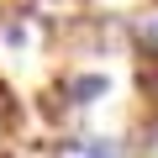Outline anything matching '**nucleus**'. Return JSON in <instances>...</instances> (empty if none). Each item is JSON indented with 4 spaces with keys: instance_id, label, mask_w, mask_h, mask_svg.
Listing matches in <instances>:
<instances>
[{
    "instance_id": "1",
    "label": "nucleus",
    "mask_w": 158,
    "mask_h": 158,
    "mask_svg": "<svg viewBox=\"0 0 158 158\" xmlns=\"http://www.w3.org/2000/svg\"><path fill=\"white\" fill-rule=\"evenodd\" d=\"M106 95H111V74H69V79H63V100L79 106V111L100 106Z\"/></svg>"
},
{
    "instance_id": "2",
    "label": "nucleus",
    "mask_w": 158,
    "mask_h": 158,
    "mask_svg": "<svg viewBox=\"0 0 158 158\" xmlns=\"http://www.w3.org/2000/svg\"><path fill=\"white\" fill-rule=\"evenodd\" d=\"M132 48L148 69H158V11H137L132 16Z\"/></svg>"
},
{
    "instance_id": "3",
    "label": "nucleus",
    "mask_w": 158,
    "mask_h": 158,
    "mask_svg": "<svg viewBox=\"0 0 158 158\" xmlns=\"http://www.w3.org/2000/svg\"><path fill=\"white\" fill-rule=\"evenodd\" d=\"M79 158H127V148L116 142V137H79V142H69Z\"/></svg>"
},
{
    "instance_id": "4",
    "label": "nucleus",
    "mask_w": 158,
    "mask_h": 158,
    "mask_svg": "<svg viewBox=\"0 0 158 158\" xmlns=\"http://www.w3.org/2000/svg\"><path fill=\"white\" fill-rule=\"evenodd\" d=\"M16 116H21V100H16V90L0 79V132L6 127H16Z\"/></svg>"
},
{
    "instance_id": "5",
    "label": "nucleus",
    "mask_w": 158,
    "mask_h": 158,
    "mask_svg": "<svg viewBox=\"0 0 158 158\" xmlns=\"http://www.w3.org/2000/svg\"><path fill=\"white\" fill-rule=\"evenodd\" d=\"M137 90H142V100H148V111H153V121H158V69H142Z\"/></svg>"
}]
</instances>
